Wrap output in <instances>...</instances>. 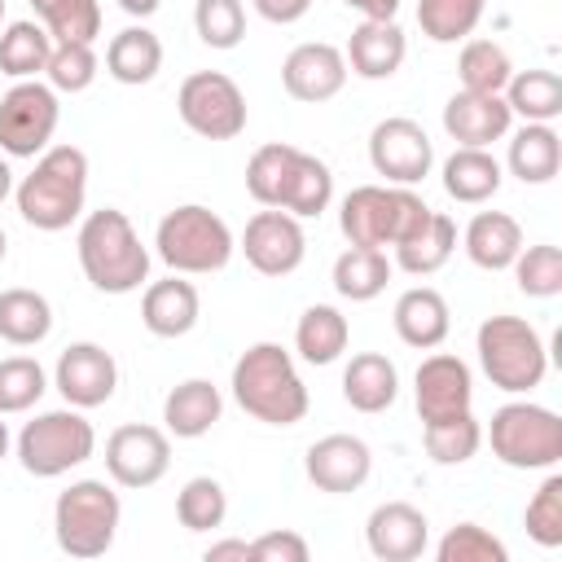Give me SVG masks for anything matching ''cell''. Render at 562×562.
Masks as SVG:
<instances>
[{
    "instance_id": "obj_1",
    "label": "cell",
    "mask_w": 562,
    "mask_h": 562,
    "mask_svg": "<svg viewBox=\"0 0 562 562\" xmlns=\"http://www.w3.org/2000/svg\"><path fill=\"white\" fill-rule=\"evenodd\" d=\"M233 400L263 426H299L307 417V386L281 342H250L233 364Z\"/></svg>"
},
{
    "instance_id": "obj_2",
    "label": "cell",
    "mask_w": 562,
    "mask_h": 562,
    "mask_svg": "<svg viewBox=\"0 0 562 562\" xmlns=\"http://www.w3.org/2000/svg\"><path fill=\"white\" fill-rule=\"evenodd\" d=\"M88 154L79 145H48L35 167L13 184L18 215L40 233H61L83 215Z\"/></svg>"
},
{
    "instance_id": "obj_3",
    "label": "cell",
    "mask_w": 562,
    "mask_h": 562,
    "mask_svg": "<svg viewBox=\"0 0 562 562\" xmlns=\"http://www.w3.org/2000/svg\"><path fill=\"white\" fill-rule=\"evenodd\" d=\"M75 255L88 285L101 294H132L149 281V250L119 206H101L83 215Z\"/></svg>"
},
{
    "instance_id": "obj_4",
    "label": "cell",
    "mask_w": 562,
    "mask_h": 562,
    "mask_svg": "<svg viewBox=\"0 0 562 562\" xmlns=\"http://www.w3.org/2000/svg\"><path fill=\"white\" fill-rule=\"evenodd\" d=\"M474 351L487 382L505 395H531L549 373V347L522 316H487L474 334Z\"/></svg>"
},
{
    "instance_id": "obj_5",
    "label": "cell",
    "mask_w": 562,
    "mask_h": 562,
    "mask_svg": "<svg viewBox=\"0 0 562 562\" xmlns=\"http://www.w3.org/2000/svg\"><path fill=\"white\" fill-rule=\"evenodd\" d=\"M233 250H237L233 228L202 202H184V206L167 211L154 233V255L180 277L220 272V268H228Z\"/></svg>"
},
{
    "instance_id": "obj_6",
    "label": "cell",
    "mask_w": 562,
    "mask_h": 562,
    "mask_svg": "<svg viewBox=\"0 0 562 562\" xmlns=\"http://www.w3.org/2000/svg\"><path fill=\"white\" fill-rule=\"evenodd\" d=\"M123 522V501L105 479H75L53 501V536L66 558H101L110 553Z\"/></svg>"
},
{
    "instance_id": "obj_7",
    "label": "cell",
    "mask_w": 562,
    "mask_h": 562,
    "mask_svg": "<svg viewBox=\"0 0 562 562\" xmlns=\"http://www.w3.org/2000/svg\"><path fill=\"white\" fill-rule=\"evenodd\" d=\"M430 206L408 184H360L338 206V228L351 246H400L413 228H422Z\"/></svg>"
},
{
    "instance_id": "obj_8",
    "label": "cell",
    "mask_w": 562,
    "mask_h": 562,
    "mask_svg": "<svg viewBox=\"0 0 562 562\" xmlns=\"http://www.w3.org/2000/svg\"><path fill=\"white\" fill-rule=\"evenodd\" d=\"M18 461L26 474L35 479H61L70 474L75 465H83L92 452H97V430L92 422L83 417V408H48V413H35L18 439Z\"/></svg>"
},
{
    "instance_id": "obj_9",
    "label": "cell",
    "mask_w": 562,
    "mask_h": 562,
    "mask_svg": "<svg viewBox=\"0 0 562 562\" xmlns=\"http://www.w3.org/2000/svg\"><path fill=\"white\" fill-rule=\"evenodd\" d=\"M483 439L492 443V457L509 470H553L562 461V417L531 400L501 404Z\"/></svg>"
},
{
    "instance_id": "obj_10",
    "label": "cell",
    "mask_w": 562,
    "mask_h": 562,
    "mask_svg": "<svg viewBox=\"0 0 562 562\" xmlns=\"http://www.w3.org/2000/svg\"><path fill=\"white\" fill-rule=\"evenodd\" d=\"M176 110L202 140H233L246 132V92L224 70H193L176 92Z\"/></svg>"
},
{
    "instance_id": "obj_11",
    "label": "cell",
    "mask_w": 562,
    "mask_h": 562,
    "mask_svg": "<svg viewBox=\"0 0 562 562\" xmlns=\"http://www.w3.org/2000/svg\"><path fill=\"white\" fill-rule=\"evenodd\" d=\"M61 123L57 92L40 79H18L0 97V154L9 158H40Z\"/></svg>"
},
{
    "instance_id": "obj_12",
    "label": "cell",
    "mask_w": 562,
    "mask_h": 562,
    "mask_svg": "<svg viewBox=\"0 0 562 562\" xmlns=\"http://www.w3.org/2000/svg\"><path fill=\"white\" fill-rule=\"evenodd\" d=\"M369 162L386 184H422L435 167V145L417 119L391 114L369 132Z\"/></svg>"
},
{
    "instance_id": "obj_13",
    "label": "cell",
    "mask_w": 562,
    "mask_h": 562,
    "mask_svg": "<svg viewBox=\"0 0 562 562\" xmlns=\"http://www.w3.org/2000/svg\"><path fill=\"white\" fill-rule=\"evenodd\" d=\"M171 470V435L149 422H127L105 439V474L119 487H154Z\"/></svg>"
},
{
    "instance_id": "obj_14",
    "label": "cell",
    "mask_w": 562,
    "mask_h": 562,
    "mask_svg": "<svg viewBox=\"0 0 562 562\" xmlns=\"http://www.w3.org/2000/svg\"><path fill=\"white\" fill-rule=\"evenodd\" d=\"M241 255L246 263L259 272V277H290L303 255H307V237H303V224L290 215V211H277V206H263L246 220V233H241Z\"/></svg>"
},
{
    "instance_id": "obj_15",
    "label": "cell",
    "mask_w": 562,
    "mask_h": 562,
    "mask_svg": "<svg viewBox=\"0 0 562 562\" xmlns=\"http://www.w3.org/2000/svg\"><path fill=\"white\" fill-rule=\"evenodd\" d=\"M53 386L70 408H101L119 391V364L101 342H70L53 364Z\"/></svg>"
},
{
    "instance_id": "obj_16",
    "label": "cell",
    "mask_w": 562,
    "mask_h": 562,
    "mask_svg": "<svg viewBox=\"0 0 562 562\" xmlns=\"http://www.w3.org/2000/svg\"><path fill=\"white\" fill-rule=\"evenodd\" d=\"M347 75H351V70H347L342 48H334V44H325V40H307V44L290 48L285 61H281V88H285L294 101H303V105L334 101V97L342 92Z\"/></svg>"
},
{
    "instance_id": "obj_17",
    "label": "cell",
    "mask_w": 562,
    "mask_h": 562,
    "mask_svg": "<svg viewBox=\"0 0 562 562\" xmlns=\"http://www.w3.org/2000/svg\"><path fill=\"white\" fill-rule=\"evenodd\" d=\"M303 470L312 479L316 492H329V496H347V492H360L373 474V452L360 435H325L307 448L303 457Z\"/></svg>"
},
{
    "instance_id": "obj_18",
    "label": "cell",
    "mask_w": 562,
    "mask_h": 562,
    "mask_svg": "<svg viewBox=\"0 0 562 562\" xmlns=\"http://www.w3.org/2000/svg\"><path fill=\"white\" fill-rule=\"evenodd\" d=\"M413 395H417V417L422 422H439L452 413H465L474 404V373L461 356L452 351H435L417 364L413 378Z\"/></svg>"
},
{
    "instance_id": "obj_19",
    "label": "cell",
    "mask_w": 562,
    "mask_h": 562,
    "mask_svg": "<svg viewBox=\"0 0 562 562\" xmlns=\"http://www.w3.org/2000/svg\"><path fill=\"white\" fill-rule=\"evenodd\" d=\"M364 544L378 562H413L430 544V518L408 501H382L364 522Z\"/></svg>"
},
{
    "instance_id": "obj_20",
    "label": "cell",
    "mask_w": 562,
    "mask_h": 562,
    "mask_svg": "<svg viewBox=\"0 0 562 562\" xmlns=\"http://www.w3.org/2000/svg\"><path fill=\"white\" fill-rule=\"evenodd\" d=\"M514 127V114L505 105L501 92H452L448 105H443V132L457 140V145H470V149H487L492 140H505Z\"/></svg>"
},
{
    "instance_id": "obj_21",
    "label": "cell",
    "mask_w": 562,
    "mask_h": 562,
    "mask_svg": "<svg viewBox=\"0 0 562 562\" xmlns=\"http://www.w3.org/2000/svg\"><path fill=\"white\" fill-rule=\"evenodd\" d=\"M202 316V299H198V285L184 281L180 272L162 277V281H149L145 294H140V325L154 334V338H184Z\"/></svg>"
},
{
    "instance_id": "obj_22",
    "label": "cell",
    "mask_w": 562,
    "mask_h": 562,
    "mask_svg": "<svg viewBox=\"0 0 562 562\" xmlns=\"http://www.w3.org/2000/svg\"><path fill=\"white\" fill-rule=\"evenodd\" d=\"M342 57H347V70H351V75L378 83V79H391V75L404 66V57H408V40H404V31H400L395 18H391V22L360 18V26L351 31Z\"/></svg>"
},
{
    "instance_id": "obj_23",
    "label": "cell",
    "mask_w": 562,
    "mask_h": 562,
    "mask_svg": "<svg viewBox=\"0 0 562 562\" xmlns=\"http://www.w3.org/2000/svg\"><path fill=\"white\" fill-rule=\"evenodd\" d=\"M391 325H395V334H400L404 347L435 351L448 338V329H452V312H448V299L435 285H413V290H404L395 299Z\"/></svg>"
},
{
    "instance_id": "obj_24",
    "label": "cell",
    "mask_w": 562,
    "mask_h": 562,
    "mask_svg": "<svg viewBox=\"0 0 562 562\" xmlns=\"http://www.w3.org/2000/svg\"><path fill=\"white\" fill-rule=\"evenodd\" d=\"M224 413V395L211 378H184L162 400V430L176 439H202Z\"/></svg>"
},
{
    "instance_id": "obj_25",
    "label": "cell",
    "mask_w": 562,
    "mask_h": 562,
    "mask_svg": "<svg viewBox=\"0 0 562 562\" xmlns=\"http://www.w3.org/2000/svg\"><path fill=\"white\" fill-rule=\"evenodd\" d=\"M461 246L470 255L474 268L483 272H505L518 250H522V224L509 215V211H479L465 233H461Z\"/></svg>"
},
{
    "instance_id": "obj_26",
    "label": "cell",
    "mask_w": 562,
    "mask_h": 562,
    "mask_svg": "<svg viewBox=\"0 0 562 562\" xmlns=\"http://www.w3.org/2000/svg\"><path fill=\"white\" fill-rule=\"evenodd\" d=\"M400 395V369L395 360H386L382 351H360L347 360L342 369V400L356 408V413H386Z\"/></svg>"
},
{
    "instance_id": "obj_27",
    "label": "cell",
    "mask_w": 562,
    "mask_h": 562,
    "mask_svg": "<svg viewBox=\"0 0 562 562\" xmlns=\"http://www.w3.org/2000/svg\"><path fill=\"white\" fill-rule=\"evenodd\" d=\"M443 193L452 202H465V206H483L501 193V180H505V167L487 154V149H470V145H457L448 158H443Z\"/></svg>"
},
{
    "instance_id": "obj_28",
    "label": "cell",
    "mask_w": 562,
    "mask_h": 562,
    "mask_svg": "<svg viewBox=\"0 0 562 562\" xmlns=\"http://www.w3.org/2000/svg\"><path fill=\"white\" fill-rule=\"evenodd\" d=\"M509 176H518L522 184H549L562 167V136L553 123H522L509 136V154H505Z\"/></svg>"
},
{
    "instance_id": "obj_29",
    "label": "cell",
    "mask_w": 562,
    "mask_h": 562,
    "mask_svg": "<svg viewBox=\"0 0 562 562\" xmlns=\"http://www.w3.org/2000/svg\"><path fill=\"white\" fill-rule=\"evenodd\" d=\"M158 70H162V40L149 26H123L110 40V48H105V75L114 83L140 88V83H154Z\"/></svg>"
},
{
    "instance_id": "obj_30",
    "label": "cell",
    "mask_w": 562,
    "mask_h": 562,
    "mask_svg": "<svg viewBox=\"0 0 562 562\" xmlns=\"http://www.w3.org/2000/svg\"><path fill=\"white\" fill-rule=\"evenodd\" d=\"M395 250V268H404L408 277H430V272H439L448 259H452V250H457V224L443 215V211H430L426 215V224L422 228H413L400 246H391Z\"/></svg>"
},
{
    "instance_id": "obj_31",
    "label": "cell",
    "mask_w": 562,
    "mask_h": 562,
    "mask_svg": "<svg viewBox=\"0 0 562 562\" xmlns=\"http://www.w3.org/2000/svg\"><path fill=\"white\" fill-rule=\"evenodd\" d=\"M347 342H351V325L329 303H312L294 325V351L307 364H334L347 351Z\"/></svg>"
},
{
    "instance_id": "obj_32",
    "label": "cell",
    "mask_w": 562,
    "mask_h": 562,
    "mask_svg": "<svg viewBox=\"0 0 562 562\" xmlns=\"http://www.w3.org/2000/svg\"><path fill=\"white\" fill-rule=\"evenodd\" d=\"M53 334V303L40 290H0V338L9 347H35Z\"/></svg>"
},
{
    "instance_id": "obj_33",
    "label": "cell",
    "mask_w": 562,
    "mask_h": 562,
    "mask_svg": "<svg viewBox=\"0 0 562 562\" xmlns=\"http://www.w3.org/2000/svg\"><path fill=\"white\" fill-rule=\"evenodd\" d=\"M501 97H505L509 114H518L522 123H553L562 114V79H558V70H544V66L514 70Z\"/></svg>"
},
{
    "instance_id": "obj_34",
    "label": "cell",
    "mask_w": 562,
    "mask_h": 562,
    "mask_svg": "<svg viewBox=\"0 0 562 562\" xmlns=\"http://www.w3.org/2000/svg\"><path fill=\"white\" fill-rule=\"evenodd\" d=\"M329 202H334V171H329V162H321L316 154L299 149L294 167H290V180L281 189V211H290L294 220H316Z\"/></svg>"
},
{
    "instance_id": "obj_35",
    "label": "cell",
    "mask_w": 562,
    "mask_h": 562,
    "mask_svg": "<svg viewBox=\"0 0 562 562\" xmlns=\"http://www.w3.org/2000/svg\"><path fill=\"white\" fill-rule=\"evenodd\" d=\"M391 259L386 250L378 246H347L338 259H334V290L347 299V303H369L386 290L391 281Z\"/></svg>"
},
{
    "instance_id": "obj_36",
    "label": "cell",
    "mask_w": 562,
    "mask_h": 562,
    "mask_svg": "<svg viewBox=\"0 0 562 562\" xmlns=\"http://www.w3.org/2000/svg\"><path fill=\"white\" fill-rule=\"evenodd\" d=\"M53 53V35L40 22H9L0 31V75L18 79H40Z\"/></svg>"
},
{
    "instance_id": "obj_37",
    "label": "cell",
    "mask_w": 562,
    "mask_h": 562,
    "mask_svg": "<svg viewBox=\"0 0 562 562\" xmlns=\"http://www.w3.org/2000/svg\"><path fill=\"white\" fill-rule=\"evenodd\" d=\"M422 439H426V452L435 465H465L483 448V426L465 408V413H452L439 422H422Z\"/></svg>"
},
{
    "instance_id": "obj_38",
    "label": "cell",
    "mask_w": 562,
    "mask_h": 562,
    "mask_svg": "<svg viewBox=\"0 0 562 562\" xmlns=\"http://www.w3.org/2000/svg\"><path fill=\"white\" fill-rule=\"evenodd\" d=\"M40 26L53 44H92L101 35V4L97 0H31Z\"/></svg>"
},
{
    "instance_id": "obj_39",
    "label": "cell",
    "mask_w": 562,
    "mask_h": 562,
    "mask_svg": "<svg viewBox=\"0 0 562 562\" xmlns=\"http://www.w3.org/2000/svg\"><path fill=\"white\" fill-rule=\"evenodd\" d=\"M487 0H417V26L435 44H457L470 40L474 26L483 22Z\"/></svg>"
},
{
    "instance_id": "obj_40",
    "label": "cell",
    "mask_w": 562,
    "mask_h": 562,
    "mask_svg": "<svg viewBox=\"0 0 562 562\" xmlns=\"http://www.w3.org/2000/svg\"><path fill=\"white\" fill-rule=\"evenodd\" d=\"M457 75L465 92H505L514 61L496 40H465L461 57H457Z\"/></svg>"
},
{
    "instance_id": "obj_41",
    "label": "cell",
    "mask_w": 562,
    "mask_h": 562,
    "mask_svg": "<svg viewBox=\"0 0 562 562\" xmlns=\"http://www.w3.org/2000/svg\"><path fill=\"white\" fill-rule=\"evenodd\" d=\"M294 154L299 145H285V140H272V145H259L246 162V193L259 202V206H277L281 211V189L290 180V167H294Z\"/></svg>"
},
{
    "instance_id": "obj_42",
    "label": "cell",
    "mask_w": 562,
    "mask_h": 562,
    "mask_svg": "<svg viewBox=\"0 0 562 562\" xmlns=\"http://www.w3.org/2000/svg\"><path fill=\"white\" fill-rule=\"evenodd\" d=\"M176 518L184 531H215L228 518V492L211 474H193L176 496Z\"/></svg>"
},
{
    "instance_id": "obj_43",
    "label": "cell",
    "mask_w": 562,
    "mask_h": 562,
    "mask_svg": "<svg viewBox=\"0 0 562 562\" xmlns=\"http://www.w3.org/2000/svg\"><path fill=\"white\" fill-rule=\"evenodd\" d=\"M518 290L527 299H553L562 294V250L553 241H536V246H522L518 259L509 263Z\"/></svg>"
},
{
    "instance_id": "obj_44",
    "label": "cell",
    "mask_w": 562,
    "mask_h": 562,
    "mask_svg": "<svg viewBox=\"0 0 562 562\" xmlns=\"http://www.w3.org/2000/svg\"><path fill=\"white\" fill-rule=\"evenodd\" d=\"M44 391H48V373H44V364L35 356L0 360V417L35 408Z\"/></svg>"
},
{
    "instance_id": "obj_45",
    "label": "cell",
    "mask_w": 562,
    "mask_h": 562,
    "mask_svg": "<svg viewBox=\"0 0 562 562\" xmlns=\"http://www.w3.org/2000/svg\"><path fill=\"white\" fill-rule=\"evenodd\" d=\"M193 31L206 48H237L246 35V4L241 0H198L193 4Z\"/></svg>"
},
{
    "instance_id": "obj_46",
    "label": "cell",
    "mask_w": 562,
    "mask_h": 562,
    "mask_svg": "<svg viewBox=\"0 0 562 562\" xmlns=\"http://www.w3.org/2000/svg\"><path fill=\"white\" fill-rule=\"evenodd\" d=\"M439 562H509V549L501 536H492L479 522H457L443 531V540L435 544Z\"/></svg>"
},
{
    "instance_id": "obj_47",
    "label": "cell",
    "mask_w": 562,
    "mask_h": 562,
    "mask_svg": "<svg viewBox=\"0 0 562 562\" xmlns=\"http://www.w3.org/2000/svg\"><path fill=\"white\" fill-rule=\"evenodd\" d=\"M97 70H101V61H97L92 44H53L44 79L53 92H83V88H92Z\"/></svg>"
},
{
    "instance_id": "obj_48",
    "label": "cell",
    "mask_w": 562,
    "mask_h": 562,
    "mask_svg": "<svg viewBox=\"0 0 562 562\" xmlns=\"http://www.w3.org/2000/svg\"><path fill=\"white\" fill-rule=\"evenodd\" d=\"M522 527H527V536H531L540 549H558V544H562V474H549V479L536 487V496L527 501Z\"/></svg>"
},
{
    "instance_id": "obj_49",
    "label": "cell",
    "mask_w": 562,
    "mask_h": 562,
    "mask_svg": "<svg viewBox=\"0 0 562 562\" xmlns=\"http://www.w3.org/2000/svg\"><path fill=\"white\" fill-rule=\"evenodd\" d=\"M307 558H312L307 540L290 527H272L250 540V562H307Z\"/></svg>"
},
{
    "instance_id": "obj_50",
    "label": "cell",
    "mask_w": 562,
    "mask_h": 562,
    "mask_svg": "<svg viewBox=\"0 0 562 562\" xmlns=\"http://www.w3.org/2000/svg\"><path fill=\"white\" fill-rule=\"evenodd\" d=\"M255 4V13L263 18V22H277V26H290V22H299L316 0H250Z\"/></svg>"
},
{
    "instance_id": "obj_51",
    "label": "cell",
    "mask_w": 562,
    "mask_h": 562,
    "mask_svg": "<svg viewBox=\"0 0 562 562\" xmlns=\"http://www.w3.org/2000/svg\"><path fill=\"white\" fill-rule=\"evenodd\" d=\"M206 562H250V540H215V544H206V553H202Z\"/></svg>"
},
{
    "instance_id": "obj_52",
    "label": "cell",
    "mask_w": 562,
    "mask_h": 562,
    "mask_svg": "<svg viewBox=\"0 0 562 562\" xmlns=\"http://www.w3.org/2000/svg\"><path fill=\"white\" fill-rule=\"evenodd\" d=\"M347 9H356L360 18H373V22H391L400 13V0H342Z\"/></svg>"
},
{
    "instance_id": "obj_53",
    "label": "cell",
    "mask_w": 562,
    "mask_h": 562,
    "mask_svg": "<svg viewBox=\"0 0 562 562\" xmlns=\"http://www.w3.org/2000/svg\"><path fill=\"white\" fill-rule=\"evenodd\" d=\"M158 4L162 0H119V9L132 13V18H149V13H158Z\"/></svg>"
},
{
    "instance_id": "obj_54",
    "label": "cell",
    "mask_w": 562,
    "mask_h": 562,
    "mask_svg": "<svg viewBox=\"0 0 562 562\" xmlns=\"http://www.w3.org/2000/svg\"><path fill=\"white\" fill-rule=\"evenodd\" d=\"M13 193V167H9V158L0 154V202Z\"/></svg>"
},
{
    "instance_id": "obj_55",
    "label": "cell",
    "mask_w": 562,
    "mask_h": 562,
    "mask_svg": "<svg viewBox=\"0 0 562 562\" xmlns=\"http://www.w3.org/2000/svg\"><path fill=\"white\" fill-rule=\"evenodd\" d=\"M9 443H13V439H9V426H4V422H0V461H4V457H9Z\"/></svg>"
},
{
    "instance_id": "obj_56",
    "label": "cell",
    "mask_w": 562,
    "mask_h": 562,
    "mask_svg": "<svg viewBox=\"0 0 562 562\" xmlns=\"http://www.w3.org/2000/svg\"><path fill=\"white\" fill-rule=\"evenodd\" d=\"M4 255H9V237H4V228H0V263H4Z\"/></svg>"
},
{
    "instance_id": "obj_57",
    "label": "cell",
    "mask_w": 562,
    "mask_h": 562,
    "mask_svg": "<svg viewBox=\"0 0 562 562\" xmlns=\"http://www.w3.org/2000/svg\"><path fill=\"white\" fill-rule=\"evenodd\" d=\"M0 26H4V0H0Z\"/></svg>"
}]
</instances>
